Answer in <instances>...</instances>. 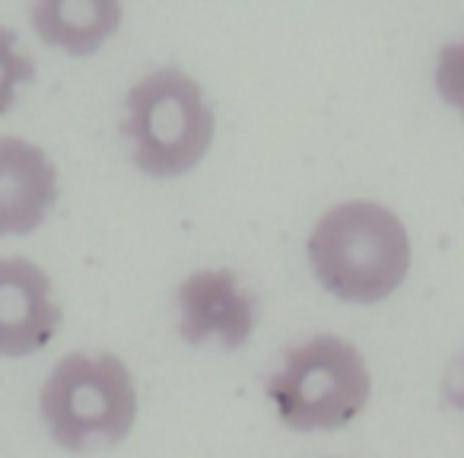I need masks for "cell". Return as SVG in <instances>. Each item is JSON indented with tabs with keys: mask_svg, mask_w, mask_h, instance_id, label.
<instances>
[{
	"mask_svg": "<svg viewBox=\"0 0 464 458\" xmlns=\"http://www.w3.org/2000/svg\"><path fill=\"white\" fill-rule=\"evenodd\" d=\"M35 80V61L20 48V39L10 26H0V115L16 105L20 86Z\"/></svg>",
	"mask_w": 464,
	"mask_h": 458,
	"instance_id": "obj_9",
	"label": "cell"
},
{
	"mask_svg": "<svg viewBox=\"0 0 464 458\" xmlns=\"http://www.w3.org/2000/svg\"><path fill=\"white\" fill-rule=\"evenodd\" d=\"M29 20L42 45L90 58L121 29L124 10L118 0H39Z\"/></svg>",
	"mask_w": 464,
	"mask_h": 458,
	"instance_id": "obj_8",
	"label": "cell"
},
{
	"mask_svg": "<svg viewBox=\"0 0 464 458\" xmlns=\"http://www.w3.org/2000/svg\"><path fill=\"white\" fill-rule=\"evenodd\" d=\"M442 395L455 411H464V360H458L449 369V375L442 382Z\"/></svg>",
	"mask_w": 464,
	"mask_h": 458,
	"instance_id": "obj_11",
	"label": "cell"
},
{
	"mask_svg": "<svg viewBox=\"0 0 464 458\" xmlns=\"http://www.w3.org/2000/svg\"><path fill=\"white\" fill-rule=\"evenodd\" d=\"M179 335L191 347L239 350L258 328V297L246 290L242 278L229 268H204L188 274L175 293Z\"/></svg>",
	"mask_w": 464,
	"mask_h": 458,
	"instance_id": "obj_5",
	"label": "cell"
},
{
	"mask_svg": "<svg viewBox=\"0 0 464 458\" xmlns=\"http://www.w3.org/2000/svg\"><path fill=\"white\" fill-rule=\"evenodd\" d=\"M58 200V166L23 137H0V236L35 233Z\"/></svg>",
	"mask_w": 464,
	"mask_h": 458,
	"instance_id": "obj_7",
	"label": "cell"
},
{
	"mask_svg": "<svg viewBox=\"0 0 464 458\" xmlns=\"http://www.w3.org/2000/svg\"><path fill=\"white\" fill-rule=\"evenodd\" d=\"M432 86H436V96L464 122V39L439 48Z\"/></svg>",
	"mask_w": 464,
	"mask_h": 458,
	"instance_id": "obj_10",
	"label": "cell"
},
{
	"mask_svg": "<svg viewBox=\"0 0 464 458\" xmlns=\"http://www.w3.org/2000/svg\"><path fill=\"white\" fill-rule=\"evenodd\" d=\"M61 303L45 268L0 255V356L20 360L54 341Z\"/></svg>",
	"mask_w": 464,
	"mask_h": 458,
	"instance_id": "obj_6",
	"label": "cell"
},
{
	"mask_svg": "<svg viewBox=\"0 0 464 458\" xmlns=\"http://www.w3.org/2000/svg\"><path fill=\"white\" fill-rule=\"evenodd\" d=\"M372 373L356 344L341 335H315L284 354L267 379V398L293 433L341 430L369 404Z\"/></svg>",
	"mask_w": 464,
	"mask_h": 458,
	"instance_id": "obj_4",
	"label": "cell"
},
{
	"mask_svg": "<svg viewBox=\"0 0 464 458\" xmlns=\"http://www.w3.org/2000/svg\"><path fill=\"white\" fill-rule=\"evenodd\" d=\"M121 134L147 179H179L198 169L213 147L217 115L207 93L181 67H160L124 96Z\"/></svg>",
	"mask_w": 464,
	"mask_h": 458,
	"instance_id": "obj_2",
	"label": "cell"
},
{
	"mask_svg": "<svg viewBox=\"0 0 464 458\" xmlns=\"http://www.w3.org/2000/svg\"><path fill=\"white\" fill-rule=\"evenodd\" d=\"M39 414L48 436L67 452L118 445L137 420L134 375L109 350L67 354L42 382Z\"/></svg>",
	"mask_w": 464,
	"mask_h": 458,
	"instance_id": "obj_3",
	"label": "cell"
},
{
	"mask_svg": "<svg viewBox=\"0 0 464 458\" xmlns=\"http://www.w3.org/2000/svg\"><path fill=\"white\" fill-rule=\"evenodd\" d=\"M309 268L341 303L375 306L404 287L413 246L404 219L379 200H341L312 226Z\"/></svg>",
	"mask_w": 464,
	"mask_h": 458,
	"instance_id": "obj_1",
	"label": "cell"
}]
</instances>
